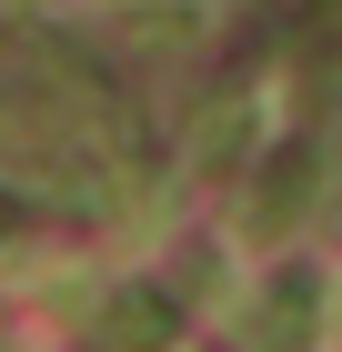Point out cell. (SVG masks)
Returning a JSON list of instances; mask_svg holds the SVG:
<instances>
[{
    "label": "cell",
    "instance_id": "obj_3",
    "mask_svg": "<svg viewBox=\"0 0 342 352\" xmlns=\"http://www.w3.org/2000/svg\"><path fill=\"white\" fill-rule=\"evenodd\" d=\"M111 342H121V352H161V342H171V302H161V292H121V302H111Z\"/></svg>",
    "mask_w": 342,
    "mask_h": 352
},
{
    "label": "cell",
    "instance_id": "obj_4",
    "mask_svg": "<svg viewBox=\"0 0 342 352\" xmlns=\"http://www.w3.org/2000/svg\"><path fill=\"white\" fill-rule=\"evenodd\" d=\"M262 352H302V282H282L262 302Z\"/></svg>",
    "mask_w": 342,
    "mask_h": 352
},
{
    "label": "cell",
    "instance_id": "obj_5",
    "mask_svg": "<svg viewBox=\"0 0 342 352\" xmlns=\"http://www.w3.org/2000/svg\"><path fill=\"white\" fill-rule=\"evenodd\" d=\"M0 232H10V201H0Z\"/></svg>",
    "mask_w": 342,
    "mask_h": 352
},
{
    "label": "cell",
    "instance_id": "obj_2",
    "mask_svg": "<svg viewBox=\"0 0 342 352\" xmlns=\"http://www.w3.org/2000/svg\"><path fill=\"white\" fill-rule=\"evenodd\" d=\"M242 141H252V81H222L202 111H191V162H202V171H232Z\"/></svg>",
    "mask_w": 342,
    "mask_h": 352
},
{
    "label": "cell",
    "instance_id": "obj_1",
    "mask_svg": "<svg viewBox=\"0 0 342 352\" xmlns=\"http://www.w3.org/2000/svg\"><path fill=\"white\" fill-rule=\"evenodd\" d=\"M302 201H312V141H282L262 162V182H252V201H242V232H252V242H282Z\"/></svg>",
    "mask_w": 342,
    "mask_h": 352
}]
</instances>
